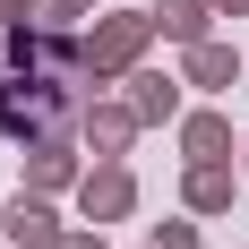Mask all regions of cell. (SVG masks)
<instances>
[{"label":"cell","instance_id":"cell-13","mask_svg":"<svg viewBox=\"0 0 249 249\" xmlns=\"http://www.w3.org/2000/svg\"><path fill=\"white\" fill-rule=\"evenodd\" d=\"M35 9H43V26H60V35H69V26L86 18V0H35Z\"/></svg>","mask_w":249,"mask_h":249},{"label":"cell","instance_id":"cell-1","mask_svg":"<svg viewBox=\"0 0 249 249\" xmlns=\"http://www.w3.org/2000/svg\"><path fill=\"white\" fill-rule=\"evenodd\" d=\"M77 121V103H69V86L52 69H18V77H0V138H43V129H69Z\"/></svg>","mask_w":249,"mask_h":249},{"label":"cell","instance_id":"cell-12","mask_svg":"<svg viewBox=\"0 0 249 249\" xmlns=\"http://www.w3.org/2000/svg\"><path fill=\"white\" fill-rule=\"evenodd\" d=\"M146 249H198V224H180V215H172V224H155Z\"/></svg>","mask_w":249,"mask_h":249},{"label":"cell","instance_id":"cell-14","mask_svg":"<svg viewBox=\"0 0 249 249\" xmlns=\"http://www.w3.org/2000/svg\"><path fill=\"white\" fill-rule=\"evenodd\" d=\"M26 9H35V0H0V26H26Z\"/></svg>","mask_w":249,"mask_h":249},{"label":"cell","instance_id":"cell-16","mask_svg":"<svg viewBox=\"0 0 249 249\" xmlns=\"http://www.w3.org/2000/svg\"><path fill=\"white\" fill-rule=\"evenodd\" d=\"M215 9H224V18H241V9H249V0H215Z\"/></svg>","mask_w":249,"mask_h":249},{"label":"cell","instance_id":"cell-3","mask_svg":"<svg viewBox=\"0 0 249 249\" xmlns=\"http://www.w3.org/2000/svg\"><path fill=\"white\" fill-rule=\"evenodd\" d=\"M129 206H138L129 163H86V172H77V215H86V224H121Z\"/></svg>","mask_w":249,"mask_h":249},{"label":"cell","instance_id":"cell-15","mask_svg":"<svg viewBox=\"0 0 249 249\" xmlns=\"http://www.w3.org/2000/svg\"><path fill=\"white\" fill-rule=\"evenodd\" d=\"M60 249H103V232H69V241H60Z\"/></svg>","mask_w":249,"mask_h":249},{"label":"cell","instance_id":"cell-6","mask_svg":"<svg viewBox=\"0 0 249 249\" xmlns=\"http://www.w3.org/2000/svg\"><path fill=\"white\" fill-rule=\"evenodd\" d=\"M180 86H189V77H172V69H129V112H138V121H163L172 129L180 121Z\"/></svg>","mask_w":249,"mask_h":249},{"label":"cell","instance_id":"cell-7","mask_svg":"<svg viewBox=\"0 0 249 249\" xmlns=\"http://www.w3.org/2000/svg\"><path fill=\"white\" fill-rule=\"evenodd\" d=\"M0 241H18V249H60L69 232H60V215L26 189V198H9V215H0Z\"/></svg>","mask_w":249,"mask_h":249},{"label":"cell","instance_id":"cell-11","mask_svg":"<svg viewBox=\"0 0 249 249\" xmlns=\"http://www.w3.org/2000/svg\"><path fill=\"white\" fill-rule=\"evenodd\" d=\"M180 198H189V215H224L232 206V163H189Z\"/></svg>","mask_w":249,"mask_h":249},{"label":"cell","instance_id":"cell-5","mask_svg":"<svg viewBox=\"0 0 249 249\" xmlns=\"http://www.w3.org/2000/svg\"><path fill=\"white\" fill-rule=\"evenodd\" d=\"M26 189L52 198V189H77V146L69 129H43V138H26Z\"/></svg>","mask_w":249,"mask_h":249},{"label":"cell","instance_id":"cell-2","mask_svg":"<svg viewBox=\"0 0 249 249\" xmlns=\"http://www.w3.org/2000/svg\"><path fill=\"white\" fill-rule=\"evenodd\" d=\"M146 43H155V18L138 9V18H103L77 52H86V77L103 86V77H129V69H138V52H146Z\"/></svg>","mask_w":249,"mask_h":249},{"label":"cell","instance_id":"cell-9","mask_svg":"<svg viewBox=\"0 0 249 249\" xmlns=\"http://www.w3.org/2000/svg\"><path fill=\"white\" fill-rule=\"evenodd\" d=\"M146 18H155V35H172V43H206V18H215V0H155Z\"/></svg>","mask_w":249,"mask_h":249},{"label":"cell","instance_id":"cell-8","mask_svg":"<svg viewBox=\"0 0 249 249\" xmlns=\"http://www.w3.org/2000/svg\"><path fill=\"white\" fill-rule=\"evenodd\" d=\"M180 155H189V163H224V155H232V121H224V112H180Z\"/></svg>","mask_w":249,"mask_h":249},{"label":"cell","instance_id":"cell-10","mask_svg":"<svg viewBox=\"0 0 249 249\" xmlns=\"http://www.w3.org/2000/svg\"><path fill=\"white\" fill-rule=\"evenodd\" d=\"M232 77H241V52H232V43H215V35H206V43H189V86L224 95Z\"/></svg>","mask_w":249,"mask_h":249},{"label":"cell","instance_id":"cell-4","mask_svg":"<svg viewBox=\"0 0 249 249\" xmlns=\"http://www.w3.org/2000/svg\"><path fill=\"white\" fill-rule=\"evenodd\" d=\"M138 129H146V121H138L129 103H77V138L95 146V163H121Z\"/></svg>","mask_w":249,"mask_h":249}]
</instances>
